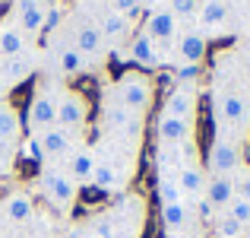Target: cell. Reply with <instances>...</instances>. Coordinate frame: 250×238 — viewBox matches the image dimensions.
Instances as JSON below:
<instances>
[{
	"mask_svg": "<svg viewBox=\"0 0 250 238\" xmlns=\"http://www.w3.org/2000/svg\"><path fill=\"white\" fill-rule=\"evenodd\" d=\"M108 95L117 105H124V108L136 111V115H146L152 108V98H155V83L143 70H130V73H121V79L111 86Z\"/></svg>",
	"mask_w": 250,
	"mask_h": 238,
	"instance_id": "1",
	"label": "cell"
},
{
	"mask_svg": "<svg viewBox=\"0 0 250 238\" xmlns=\"http://www.w3.org/2000/svg\"><path fill=\"white\" fill-rule=\"evenodd\" d=\"M38 188H42L44 200L51 203L54 210H61V213H70V210L76 207V194H80V184L73 181V178L63 171V165H44L42 175H38Z\"/></svg>",
	"mask_w": 250,
	"mask_h": 238,
	"instance_id": "2",
	"label": "cell"
},
{
	"mask_svg": "<svg viewBox=\"0 0 250 238\" xmlns=\"http://www.w3.org/2000/svg\"><path fill=\"white\" fill-rule=\"evenodd\" d=\"M133 178V162H121V153H98L92 188L102 194H127V184Z\"/></svg>",
	"mask_w": 250,
	"mask_h": 238,
	"instance_id": "3",
	"label": "cell"
},
{
	"mask_svg": "<svg viewBox=\"0 0 250 238\" xmlns=\"http://www.w3.org/2000/svg\"><path fill=\"white\" fill-rule=\"evenodd\" d=\"M57 92H61V89H51V86L42 83L35 89V95L29 98V108H25V127H29L32 137L57 124Z\"/></svg>",
	"mask_w": 250,
	"mask_h": 238,
	"instance_id": "4",
	"label": "cell"
},
{
	"mask_svg": "<svg viewBox=\"0 0 250 238\" xmlns=\"http://www.w3.org/2000/svg\"><path fill=\"white\" fill-rule=\"evenodd\" d=\"M89 124V98L80 89H61L57 92V127L70 130V134H80Z\"/></svg>",
	"mask_w": 250,
	"mask_h": 238,
	"instance_id": "5",
	"label": "cell"
},
{
	"mask_svg": "<svg viewBox=\"0 0 250 238\" xmlns=\"http://www.w3.org/2000/svg\"><path fill=\"white\" fill-rule=\"evenodd\" d=\"M114 219L121 238H140L143 232V219H146V203L140 194H121V200L108 210Z\"/></svg>",
	"mask_w": 250,
	"mask_h": 238,
	"instance_id": "6",
	"label": "cell"
},
{
	"mask_svg": "<svg viewBox=\"0 0 250 238\" xmlns=\"http://www.w3.org/2000/svg\"><path fill=\"white\" fill-rule=\"evenodd\" d=\"M212 111H215V121L219 127H244L250 121V108H247V98L241 95L238 89H215L212 92Z\"/></svg>",
	"mask_w": 250,
	"mask_h": 238,
	"instance_id": "7",
	"label": "cell"
},
{
	"mask_svg": "<svg viewBox=\"0 0 250 238\" xmlns=\"http://www.w3.org/2000/svg\"><path fill=\"white\" fill-rule=\"evenodd\" d=\"M32 140H35L38 156H42V159H48V162L67 159V153L76 146V134H70V130L57 127V124H54V127H48V130H42V134H35Z\"/></svg>",
	"mask_w": 250,
	"mask_h": 238,
	"instance_id": "8",
	"label": "cell"
},
{
	"mask_svg": "<svg viewBox=\"0 0 250 238\" xmlns=\"http://www.w3.org/2000/svg\"><path fill=\"white\" fill-rule=\"evenodd\" d=\"M206 165L212 175H231V171L241 168V149L234 140L228 137H215V143L209 146L206 153Z\"/></svg>",
	"mask_w": 250,
	"mask_h": 238,
	"instance_id": "9",
	"label": "cell"
},
{
	"mask_svg": "<svg viewBox=\"0 0 250 238\" xmlns=\"http://www.w3.org/2000/svg\"><path fill=\"white\" fill-rule=\"evenodd\" d=\"M73 48L92 64V61H102V57H104L108 42H104L102 29H98L95 23H76L73 25Z\"/></svg>",
	"mask_w": 250,
	"mask_h": 238,
	"instance_id": "10",
	"label": "cell"
},
{
	"mask_svg": "<svg viewBox=\"0 0 250 238\" xmlns=\"http://www.w3.org/2000/svg\"><path fill=\"white\" fill-rule=\"evenodd\" d=\"M95 162H98V153L85 143H76L73 149L63 159V171L73 178L76 184H92V171H95Z\"/></svg>",
	"mask_w": 250,
	"mask_h": 238,
	"instance_id": "11",
	"label": "cell"
},
{
	"mask_svg": "<svg viewBox=\"0 0 250 238\" xmlns=\"http://www.w3.org/2000/svg\"><path fill=\"white\" fill-rule=\"evenodd\" d=\"M13 25L22 35H38L44 29V0H16L13 3Z\"/></svg>",
	"mask_w": 250,
	"mask_h": 238,
	"instance_id": "12",
	"label": "cell"
},
{
	"mask_svg": "<svg viewBox=\"0 0 250 238\" xmlns=\"http://www.w3.org/2000/svg\"><path fill=\"white\" fill-rule=\"evenodd\" d=\"M143 32H146V35L152 38L159 48H165V45L177 42V35H181V23L171 16V10L165 6V10L149 13V19H146V25H143Z\"/></svg>",
	"mask_w": 250,
	"mask_h": 238,
	"instance_id": "13",
	"label": "cell"
},
{
	"mask_svg": "<svg viewBox=\"0 0 250 238\" xmlns=\"http://www.w3.org/2000/svg\"><path fill=\"white\" fill-rule=\"evenodd\" d=\"M0 210H3V222H13V226H25V222L35 219V200H32L29 190L19 188L0 200Z\"/></svg>",
	"mask_w": 250,
	"mask_h": 238,
	"instance_id": "14",
	"label": "cell"
},
{
	"mask_svg": "<svg viewBox=\"0 0 250 238\" xmlns=\"http://www.w3.org/2000/svg\"><path fill=\"white\" fill-rule=\"evenodd\" d=\"M238 197V181L231 175H209L206 178V188H203V200L209 203L212 210H225L228 203Z\"/></svg>",
	"mask_w": 250,
	"mask_h": 238,
	"instance_id": "15",
	"label": "cell"
},
{
	"mask_svg": "<svg viewBox=\"0 0 250 238\" xmlns=\"http://www.w3.org/2000/svg\"><path fill=\"white\" fill-rule=\"evenodd\" d=\"M155 137H159V143H171V146L190 143L193 140V121H184V118H174V115L162 111L155 118Z\"/></svg>",
	"mask_w": 250,
	"mask_h": 238,
	"instance_id": "16",
	"label": "cell"
},
{
	"mask_svg": "<svg viewBox=\"0 0 250 238\" xmlns=\"http://www.w3.org/2000/svg\"><path fill=\"white\" fill-rule=\"evenodd\" d=\"M196 105H200V95H196V86H174L165 98V115L184 118V121H193Z\"/></svg>",
	"mask_w": 250,
	"mask_h": 238,
	"instance_id": "17",
	"label": "cell"
},
{
	"mask_svg": "<svg viewBox=\"0 0 250 238\" xmlns=\"http://www.w3.org/2000/svg\"><path fill=\"white\" fill-rule=\"evenodd\" d=\"M177 61L181 64H193V67H200L203 61H206V51H209V42L203 32L190 29V32H181L177 35Z\"/></svg>",
	"mask_w": 250,
	"mask_h": 238,
	"instance_id": "18",
	"label": "cell"
},
{
	"mask_svg": "<svg viewBox=\"0 0 250 238\" xmlns=\"http://www.w3.org/2000/svg\"><path fill=\"white\" fill-rule=\"evenodd\" d=\"M130 61H133L136 67H143V73H146V70L162 67V51L146 32H136V35L130 38Z\"/></svg>",
	"mask_w": 250,
	"mask_h": 238,
	"instance_id": "19",
	"label": "cell"
},
{
	"mask_svg": "<svg viewBox=\"0 0 250 238\" xmlns=\"http://www.w3.org/2000/svg\"><path fill=\"white\" fill-rule=\"evenodd\" d=\"M98 29H102V35H104L108 45H121V42H130V38H133L130 35V32H133V19L121 16V13H114V10H104Z\"/></svg>",
	"mask_w": 250,
	"mask_h": 238,
	"instance_id": "20",
	"label": "cell"
},
{
	"mask_svg": "<svg viewBox=\"0 0 250 238\" xmlns=\"http://www.w3.org/2000/svg\"><path fill=\"white\" fill-rule=\"evenodd\" d=\"M177 188H181L184 200H200L203 188H206V171H203L196 162L181 165V168H177Z\"/></svg>",
	"mask_w": 250,
	"mask_h": 238,
	"instance_id": "21",
	"label": "cell"
},
{
	"mask_svg": "<svg viewBox=\"0 0 250 238\" xmlns=\"http://www.w3.org/2000/svg\"><path fill=\"white\" fill-rule=\"evenodd\" d=\"M54 64H57V70H61L63 76H80V73L89 70V61H85L80 51L73 48V42L61 45V48L54 51Z\"/></svg>",
	"mask_w": 250,
	"mask_h": 238,
	"instance_id": "22",
	"label": "cell"
},
{
	"mask_svg": "<svg viewBox=\"0 0 250 238\" xmlns=\"http://www.w3.org/2000/svg\"><path fill=\"white\" fill-rule=\"evenodd\" d=\"M25 51H29V35H22L13 23L0 25V57L10 61V57H19Z\"/></svg>",
	"mask_w": 250,
	"mask_h": 238,
	"instance_id": "23",
	"label": "cell"
},
{
	"mask_svg": "<svg viewBox=\"0 0 250 238\" xmlns=\"http://www.w3.org/2000/svg\"><path fill=\"white\" fill-rule=\"evenodd\" d=\"M32 73H35V57L25 51V54H19V57H10V61L3 64V79H6V86H16V83H22V79H29Z\"/></svg>",
	"mask_w": 250,
	"mask_h": 238,
	"instance_id": "24",
	"label": "cell"
},
{
	"mask_svg": "<svg viewBox=\"0 0 250 238\" xmlns=\"http://www.w3.org/2000/svg\"><path fill=\"white\" fill-rule=\"evenodd\" d=\"M190 207L187 200L181 203H165L162 207V226H165V232H181V229H190Z\"/></svg>",
	"mask_w": 250,
	"mask_h": 238,
	"instance_id": "25",
	"label": "cell"
},
{
	"mask_svg": "<svg viewBox=\"0 0 250 238\" xmlns=\"http://www.w3.org/2000/svg\"><path fill=\"white\" fill-rule=\"evenodd\" d=\"M22 134V121H19V111L10 102H0V140L16 143Z\"/></svg>",
	"mask_w": 250,
	"mask_h": 238,
	"instance_id": "26",
	"label": "cell"
},
{
	"mask_svg": "<svg viewBox=\"0 0 250 238\" xmlns=\"http://www.w3.org/2000/svg\"><path fill=\"white\" fill-rule=\"evenodd\" d=\"M196 19H200L206 29L222 25L228 19V0H200V13H196Z\"/></svg>",
	"mask_w": 250,
	"mask_h": 238,
	"instance_id": "27",
	"label": "cell"
},
{
	"mask_svg": "<svg viewBox=\"0 0 250 238\" xmlns=\"http://www.w3.org/2000/svg\"><path fill=\"white\" fill-rule=\"evenodd\" d=\"M155 194H159L162 207H165V203H181L184 194H181V188H177V175L159 171V178H155Z\"/></svg>",
	"mask_w": 250,
	"mask_h": 238,
	"instance_id": "28",
	"label": "cell"
},
{
	"mask_svg": "<svg viewBox=\"0 0 250 238\" xmlns=\"http://www.w3.org/2000/svg\"><path fill=\"white\" fill-rule=\"evenodd\" d=\"M212 226H215V235H219V238H244V232H247V229L241 226V222H234L225 210H222V213H215Z\"/></svg>",
	"mask_w": 250,
	"mask_h": 238,
	"instance_id": "29",
	"label": "cell"
},
{
	"mask_svg": "<svg viewBox=\"0 0 250 238\" xmlns=\"http://www.w3.org/2000/svg\"><path fill=\"white\" fill-rule=\"evenodd\" d=\"M89 232L95 235V238H121V232H117V226H114V219H111L108 210H104V213H98V216H92Z\"/></svg>",
	"mask_w": 250,
	"mask_h": 238,
	"instance_id": "30",
	"label": "cell"
},
{
	"mask_svg": "<svg viewBox=\"0 0 250 238\" xmlns=\"http://www.w3.org/2000/svg\"><path fill=\"white\" fill-rule=\"evenodd\" d=\"M168 10L177 23H190L200 13V0H168Z\"/></svg>",
	"mask_w": 250,
	"mask_h": 238,
	"instance_id": "31",
	"label": "cell"
},
{
	"mask_svg": "<svg viewBox=\"0 0 250 238\" xmlns=\"http://www.w3.org/2000/svg\"><path fill=\"white\" fill-rule=\"evenodd\" d=\"M225 213L231 216L234 222H241L244 229L250 226V200H247V197H241V194H238V197H234V200L225 207Z\"/></svg>",
	"mask_w": 250,
	"mask_h": 238,
	"instance_id": "32",
	"label": "cell"
},
{
	"mask_svg": "<svg viewBox=\"0 0 250 238\" xmlns=\"http://www.w3.org/2000/svg\"><path fill=\"white\" fill-rule=\"evenodd\" d=\"M13 168H16V143L0 140V178L13 175Z\"/></svg>",
	"mask_w": 250,
	"mask_h": 238,
	"instance_id": "33",
	"label": "cell"
},
{
	"mask_svg": "<svg viewBox=\"0 0 250 238\" xmlns=\"http://www.w3.org/2000/svg\"><path fill=\"white\" fill-rule=\"evenodd\" d=\"M108 10H114V13H121V16H127V19H136V13L143 10L140 6V0H108Z\"/></svg>",
	"mask_w": 250,
	"mask_h": 238,
	"instance_id": "34",
	"label": "cell"
},
{
	"mask_svg": "<svg viewBox=\"0 0 250 238\" xmlns=\"http://www.w3.org/2000/svg\"><path fill=\"white\" fill-rule=\"evenodd\" d=\"M61 19H63V6L61 3H51V6L44 3V32H51Z\"/></svg>",
	"mask_w": 250,
	"mask_h": 238,
	"instance_id": "35",
	"label": "cell"
},
{
	"mask_svg": "<svg viewBox=\"0 0 250 238\" xmlns=\"http://www.w3.org/2000/svg\"><path fill=\"white\" fill-rule=\"evenodd\" d=\"M165 238H206V235L190 226V229H181V232H165Z\"/></svg>",
	"mask_w": 250,
	"mask_h": 238,
	"instance_id": "36",
	"label": "cell"
},
{
	"mask_svg": "<svg viewBox=\"0 0 250 238\" xmlns=\"http://www.w3.org/2000/svg\"><path fill=\"white\" fill-rule=\"evenodd\" d=\"M238 194H241V197H247V200H250V175H244V178L238 181Z\"/></svg>",
	"mask_w": 250,
	"mask_h": 238,
	"instance_id": "37",
	"label": "cell"
},
{
	"mask_svg": "<svg viewBox=\"0 0 250 238\" xmlns=\"http://www.w3.org/2000/svg\"><path fill=\"white\" fill-rule=\"evenodd\" d=\"M70 238H95L89 232V229H73V232H70Z\"/></svg>",
	"mask_w": 250,
	"mask_h": 238,
	"instance_id": "38",
	"label": "cell"
},
{
	"mask_svg": "<svg viewBox=\"0 0 250 238\" xmlns=\"http://www.w3.org/2000/svg\"><path fill=\"white\" fill-rule=\"evenodd\" d=\"M149 3H155V0H140V6H149Z\"/></svg>",
	"mask_w": 250,
	"mask_h": 238,
	"instance_id": "39",
	"label": "cell"
},
{
	"mask_svg": "<svg viewBox=\"0 0 250 238\" xmlns=\"http://www.w3.org/2000/svg\"><path fill=\"white\" fill-rule=\"evenodd\" d=\"M247 70H250V51H247Z\"/></svg>",
	"mask_w": 250,
	"mask_h": 238,
	"instance_id": "40",
	"label": "cell"
},
{
	"mask_svg": "<svg viewBox=\"0 0 250 238\" xmlns=\"http://www.w3.org/2000/svg\"><path fill=\"white\" fill-rule=\"evenodd\" d=\"M0 226H3V210H0Z\"/></svg>",
	"mask_w": 250,
	"mask_h": 238,
	"instance_id": "41",
	"label": "cell"
},
{
	"mask_svg": "<svg viewBox=\"0 0 250 238\" xmlns=\"http://www.w3.org/2000/svg\"><path fill=\"white\" fill-rule=\"evenodd\" d=\"M247 229H250V226H247Z\"/></svg>",
	"mask_w": 250,
	"mask_h": 238,
	"instance_id": "42",
	"label": "cell"
},
{
	"mask_svg": "<svg viewBox=\"0 0 250 238\" xmlns=\"http://www.w3.org/2000/svg\"><path fill=\"white\" fill-rule=\"evenodd\" d=\"M244 238H247V235H244Z\"/></svg>",
	"mask_w": 250,
	"mask_h": 238,
	"instance_id": "43",
	"label": "cell"
}]
</instances>
